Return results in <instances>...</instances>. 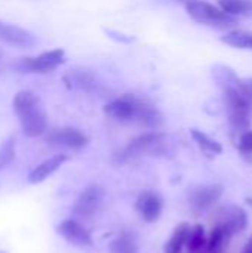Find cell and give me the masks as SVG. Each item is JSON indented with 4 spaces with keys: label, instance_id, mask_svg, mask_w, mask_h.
<instances>
[{
    "label": "cell",
    "instance_id": "6da1fadb",
    "mask_svg": "<svg viewBox=\"0 0 252 253\" xmlns=\"http://www.w3.org/2000/svg\"><path fill=\"white\" fill-rule=\"evenodd\" d=\"M104 114L116 122H134L149 129H157L163 123V116L157 110V107L134 93H123L105 104Z\"/></svg>",
    "mask_w": 252,
    "mask_h": 253
},
{
    "label": "cell",
    "instance_id": "7a4b0ae2",
    "mask_svg": "<svg viewBox=\"0 0 252 253\" xmlns=\"http://www.w3.org/2000/svg\"><path fill=\"white\" fill-rule=\"evenodd\" d=\"M13 111L21 125V130L28 138L45 133L48 126V114L42 99L31 90H19L13 96Z\"/></svg>",
    "mask_w": 252,
    "mask_h": 253
},
{
    "label": "cell",
    "instance_id": "3957f363",
    "mask_svg": "<svg viewBox=\"0 0 252 253\" xmlns=\"http://www.w3.org/2000/svg\"><path fill=\"white\" fill-rule=\"evenodd\" d=\"M166 148H168V139L165 133L149 132L131 139L114 156V160L117 165H123L143 156H162L166 153Z\"/></svg>",
    "mask_w": 252,
    "mask_h": 253
},
{
    "label": "cell",
    "instance_id": "277c9868",
    "mask_svg": "<svg viewBox=\"0 0 252 253\" xmlns=\"http://www.w3.org/2000/svg\"><path fill=\"white\" fill-rule=\"evenodd\" d=\"M186 10L189 16L195 19L196 22L202 25L214 27V28H230L238 22L235 16L226 13L218 6L211 4L208 1H202V0L187 1Z\"/></svg>",
    "mask_w": 252,
    "mask_h": 253
},
{
    "label": "cell",
    "instance_id": "5b68a950",
    "mask_svg": "<svg viewBox=\"0 0 252 253\" xmlns=\"http://www.w3.org/2000/svg\"><path fill=\"white\" fill-rule=\"evenodd\" d=\"M65 61V52L62 49H53L43 52L37 56H28V58H21L16 64L15 68L19 73H49L56 70L61 64Z\"/></svg>",
    "mask_w": 252,
    "mask_h": 253
},
{
    "label": "cell",
    "instance_id": "8992f818",
    "mask_svg": "<svg viewBox=\"0 0 252 253\" xmlns=\"http://www.w3.org/2000/svg\"><path fill=\"white\" fill-rule=\"evenodd\" d=\"M104 188L98 184L88 185L77 197V200L73 205V213L77 218L89 219L97 215V212L101 209L104 202Z\"/></svg>",
    "mask_w": 252,
    "mask_h": 253
},
{
    "label": "cell",
    "instance_id": "52a82bcc",
    "mask_svg": "<svg viewBox=\"0 0 252 253\" xmlns=\"http://www.w3.org/2000/svg\"><path fill=\"white\" fill-rule=\"evenodd\" d=\"M223 193H224V188L220 184L193 185L187 191V202L193 211L205 212L220 202Z\"/></svg>",
    "mask_w": 252,
    "mask_h": 253
},
{
    "label": "cell",
    "instance_id": "ba28073f",
    "mask_svg": "<svg viewBox=\"0 0 252 253\" xmlns=\"http://www.w3.org/2000/svg\"><path fill=\"white\" fill-rule=\"evenodd\" d=\"M211 74L215 83L220 86L223 93H239L252 99V92L250 90L247 82H244L233 68L224 64H215L211 68Z\"/></svg>",
    "mask_w": 252,
    "mask_h": 253
},
{
    "label": "cell",
    "instance_id": "9c48e42d",
    "mask_svg": "<svg viewBox=\"0 0 252 253\" xmlns=\"http://www.w3.org/2000/svg\"><path fill=\"white\" fill-rule=\"evenodd\" d=\"M135 209L143 218V221L153 224L156 222L163 211V200L159 193L147 190L140 193L137 202H135Z\"/></svg>",
    "mask_w": 252,
    "mask_h": 253
},
{
    "label": "cell",
    "instance_id": "30bf717a",
    "mask_svg": "<svg viewBox=\"0 0 252 253\" xmlns=\"http://www.w3.org/2000/svg\"><path fill=\"white\" fill-rule=\"evenodd\" d=\"M56 233L76 248H88L94 245L91 233L76 219H65L59 222L56 225Z\"/></svg>",
    "mask_w": 252,
    "mask_h": 253
},
{
    "label": "cell",
    "instance_id": "8fae6325",
    "mask_svg": "<svg viewBox=\"0 0 252 253\" xmlns=\"http://www.w3.org/2000/svg\"><path fill=\"white\" fill-rule=\"evenodd\" d=\"M218 225H221L226 234L232 239L248 227V213L244 208L238 205H230L223 209L221 221L218 222Z\"/></svg>",
    "mask_w": 252,
    "mask_h": 253
},
{
    "label": "cell",
    "instance_id": "7c38bea8",
    "mask_svg": "<svg viewBox=\"0 0 252 253\" xmlns=\"http://www.w3.org/2000/svg\"><path fill=\"white\" fill-rule=\"evenodd\" d=\"M46 141L52 145H61V147H67L71 150H80L88 144V136L80 132L76 127H62V129H56L52 130L48 136Z\"/></svg>",
    "mask_w": 252,
    "mask_h": 253
},
{
    "label": "cell",
    "instance_id": "4fadbf2b",
    "mask_svg": "<svg viewBox=\"0 0 252 253\" xmlns=\"http://www.w3.org/2000/svg\"><path fill=\"white\" fill-rule=\"evenodd\" d=\"M0 40L7 44L25 47V49L33 47L37 42L33 33H30L25 28H21L18 25L4 22V21H0Z\"/></svg>",
    "mask_w": 252,
    "mask_h": 253
},
{
    "label": "cell",
    "instance_id": "5bb4252c",
    "mask_svg": "<svg viewBox=\"0 0 252 253\" xmlns=\"http://www.w3.org/2000/svg\"><path fill=\"white\" fill-rule=\"evenodd\" d=\"M64 83L68 89L82 90L88 93H92L98 90L100 87L97 76L92 73V70H88V68H74L68 71L64 76Z\"/></svg>",
    "mask_w": 252,
    "mask_h": 253
},
{
    "label": "cell",
    "instance_id": "9a60e30c",
    "mask_svg": "<svg viewBox=\"0 0 252 253\" xmlns=\"http://www.w3.org/2000/svg\"><path fill=\"white\" fill-rule=\"evenodd\" d=\"M67 160V156L65 154H55L49 159H46L45 162H42L39 166H36L30 175H28V182L30 184H40L43 182L46 178H49L53 172H56L62 165L64 162Z\"/></svg>",
    "mask_w": 252,
    "mask_h": 253
},
{
    "label": "cell",
    "instance_id": "2e32d148",
    "mask_svg": "<svg viewBox=\"0 0 252 253\" xmlns=\"http://www.w3.org/2000/svg\"><path fill=\"white\" fill-rule=\"evenodd\" d=\"M189 231H190V224L189 222L178 224L174 228L171 237L168 239V242L165 245V253H183V249L186 248Z\"/></svg>",
    "mask_w": 252,
    "mask_h": 253
},
{
    "label": "cell",
    "instance_id": "e0dca14e",
    "mask_svg": "<svg viewBox=\"0 0 252 253\" xmlns=\"http://www.w3.org/2000/svg\"><path fill=\"white\" fill-rule=\"evenodd\" d=\"M206 231L202 224H196L190 227L187 242H186V249L187 253H206Z\"/></svg>",
    "mask_w": 252,
    "mask_h": 253
},
{
    "label": "cell",
    "instance_id": "ac0fdd59",
    "mask_svg": "<svg viewBox=\"0 0 252 253\" xmlns=\"http://www.w3.org/2000/svg\"><path fill=\"white\" fill-rule=\"evenodd\" d=\"M218 7L235 18H252V0H218Z\"/></svg>",
    "mask_w": 252,
    "mask_h": 253
},
{
    "label": "cell",
    "instance_id": "d6986e66",
    "mask_svg": "<svg viewBox=\"0 0 252 253\" xmlns=\"http://www.w3.org/2000/svg\"><path fill=\"white\" fill-rule=\"evenodd\" d=\"M221 42L236 49L252 50V30H232L221 37Z\"/></svg>",
    "mask_w": 252,
    "mask_h": 253
},
{
    "label": "cell",
    "instance_id": "ffe728a7",
    "mask_svg": "<svg viewBox=\"0 0 252 253\" xmlns=\"http://www.w3.org/2000/svg\"><path fill=\"white\" fill-rule=\"evenodd\" d=\"M190 135L193 138V141L201 147V150L208 154V156H218L223 153V145L215 141L214 138H211L209 135H206L205 132L199 130V129H192Z\"/></svg>",
    "mask_w": 252,
    "mask_h": 253
},
{
    "label": "cell",
    "instance_id": "44dd1931",
    "mask_svg": "<svg viewBox=\"0 0 252 253\" xmlns=\"http://www.w3.org/2000/svg\"><path fill=\"white\" fill-rule=\"evenodd\" d=\"M108 249L110 253H140L135 240L129 234H122L117 239H114L110 243Z\"/></svg>",
    "mask_w": 252,
    "mask_h": 253
},
{
    "label": "cell",
    "instance_id": "7402d4cb",
    "mask_svg": "<svg viewBox=\"0 0 252 253\" xmlns=\"http://www.w3.org/2000/svg\"><path fill=\"white\" fill-rule=\"evenodd\" d=\"M15 157V139L9 138L0 145V172L10 165Z\"/></svg>",
    "mask_w": 252,
    "mask_h": 253
},
{
    "label": "cell",
    "instance_id": "603a6c76",
    "mask_svg": "<svg viewBox=\"0 0 252 253\" xmlns=\"http://www.w3.org/2000/svg\"><path fill=\"white\" fill-rule=\"evenodd\" d=\"M238 150L241 153V156L244 159H252V130H245L241 133L239 136V142H238Z\"/></svg>",
    "mask_w": 252,
    "mask_h": 253
},
{
    "label": "cell",
    "instance_id": "cb8c5ba5",
    "mask_svg": "<svg viewBox=\"0 0 252 253\" xmlns=\"http://www.w3.org/2000/svg\"><path fill=\"white\" fill-rule=\"evenodd\" d=\"M241 253H252V236L248 239V242L245 243V246L242 248Z\"/></svg>",
    "mask_w": 252,
    "mask_h": 253
},
{
    "label": "cell",
    "instance_id": "d4e9b609",
    "mask_svg": "<svg viewBox=\"0 0 252 253\" xmlns=\"http://www.w3.org/2000/svg\"><path fill=\"white\" fill-rule=\"evenodd\" d=\"M247 84H248L250 90H251V92H252V77H251V79H248V80H247Z\"/></svg>",
    "mask_w": 252,
    "mask_h": 253
},
{
    "label": "cell",
    "instance_id": "484cf974",
    "mask_svg": "<svg viewBox=\"0 0 252 253\" xmlns=\"http://www.w3.org/2000/svg\"><path fill=\"white\" fill-rule=\"evenodd\" d=\"M187 1H193V0H187Z\"/></svg>",
    "mask_w": 252,
    "mask_h": 253
},
{
    "label": "cell",
    "instance_id": "4316f807",
    "mask_svg": "<svg viewBox=\"0 0 252 253\" xmlns=\"http://www.w3.org/2000/svg\"><path fill=\"white\" fill-rule=\"evenodd\" d=\"M0 253H4V252H0Z\"/></svg>",
    "mask_w": 252,
    "mask_h": 253
}]
</instances>
